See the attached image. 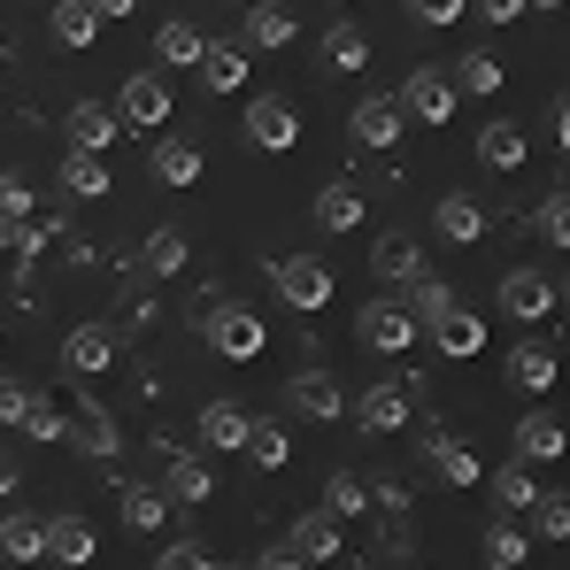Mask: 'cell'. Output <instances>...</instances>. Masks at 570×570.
I'll return each instance as SVG.
<instances>
[{"label":"cell","mask_w":570,"mask_h":570,"mask_svg":"<svg viewBox=\"0 0 570 570\" xmlns=\"http://www.w3.org/2000/svg\"><path fill=\"white\" fill-rule=\"evenodd\" d=\"M355 416H363V432H401V424H409V393H401V385H371V393L355 401Z\"/></svg>","instance_id":"obj_27"},{"label":"cell","mask_w":570,"mask_h":570,"mask_svg":"<svg viewBox=\"0 0 570 570\" xmlns=\"http://www.w3.org/2000/svg\"><path fill=\"white\" fill-rule=\"evenodd\" d=\"M455 94H501V62L485 55V47H471L463 62H455V78H448Z\"/></svg>","instance_id":"obj_39"},{"label":"cell","mask_w":570,"mask_h":570,"mask_svg":"<svg viewBox=\"0 0 570 570\" xmlns=\"http://www.w3.org/2000/svg\"><path fill=\"white\" fill-rule=\"evenodd\" d=\"M524 556H532L524 524H485V563H524Z\"/></svg>","instance_id":"obj_42"},{"label":"cell","mask_w":570,"mask_h":570,"mask_svg":"<svg viewBox=\"0 0 570 570\" xmlns=\"http://www.w3.org/2000/svg\"><path fill=\"white\" fill-rule=\"evenodd\" d=\"M401 308H409L416 324H440V316L455 308V293H448L440 271H416V278H401Z\"/></svg>","instance_id":"obj_19"},{"label":"cell","mask_w":570,"mask_h":570,"mask_svg":"<svg viewBox=\"0 0 570 570\" xmlns=\"http://www.w3.org/2000/svg\"><path fill=\"white\" fill-rule=\"evenodd\" d=\"M55 232H62V216H39V208H31V216H8V224H0V247H16V255L31 263L39 247H55Z\"/></svg>","instance_id":"obj_28"},{"label":"cell","mask_w":570,"mask_h":570,"mask_svg":"<svg viewBox=\"0 0 570 570\" xmlns=\"http://www.w3.org/2000/svg\"><path fill=\"white\" fill-rule=\"evenodd\" d=\"M432 347H440L448 363H471L478 347H485V324H478L471 308H448V316L432 324Z\"/></svg>","instance_id":"obj_18"},{"label":"cell","mask_w":570,"mask_h":570,"mask_svg":"<svg viewBox=\"0 0 570 570\" xmlns=\"http://www.w3.org/2000/svg\"><path fill=\"white\" fill-rule=\"evenodd\" d=\"M55 178H62V193H78V200H100V193L116 186V170L100 155H78V147H70V163H55Z\"/></svg>","instance_id":"obj_23"},{"label":"cell","mask_w":570,"mask_h":570,"mask_svg":"<svg viewBox=\"0 0 570 570\" xmlns=\"http://www.w3.org/2000/svg\"><path fill=\"white\" fill-rule=\"evenodd\" d=\"M424 463L448 478V485H478V478H485V463H478L463 440H432V448H424Z\"/></svg>","instance_id":"obj_30"},{"label":"cell","mask_w":570,"mask_h":570,"mask_svg":"<svg viewBox=\"0 0 570 570\" xmlns=\"http://www.w3.org/2000/svg\"><path fill=\"white\" fill-rule=\"evenodd\" d=\"M47 556L70 563V570H86L100 556V532L86 524V517H47Z\"/></svg>","instance_id":"obj_13"},{"label":"cell","mask_w":570,"mask_h":570,"mask_svg":"<svg viewBox=\"0 0 570 570\" xmlns=\"http://www.w3.org/2000/svg\"><path fill=\"white\" fill-rule=\"evenodd\" d=\"M247 409L239 401H200V448H216V455H239L247 448Z\"/></svg>","instance_id":"obj_12"},{"label":"cell","mask_w":570,"mask_h":570,"mask_svg":"<svg viewBox=\"0 0 570 570\" xmlns=\"http://www.w3.org/2000/svg\"><path fill=\"white\" fill-rule=\"evenodd\" d=\"M324 509H332V517H363V509H371V485L355 471H332L324 478Z\"/></svg>","instance_id":"obj_40"},{"label":"cell","mask_w":570,"mask_h":570,"mask_svg":"<svg viewBox=\"0 0 570 570\" xmlns=\"http://www.w3.org/2000/svg\"><path fill=\"white\" fill-rule=\"evenodd\" d=\"M247 139H255L263 155H285V147H301V108H293L285 94L247 100Z\"/></svg>","instance_id":"obj_3"},{"label":"cell","mask_w":570,"mask_h":570,"mask_svg":"<svg viewBox=\"0 0 570 570\" xmlns=\"http://www.w3.org/2000/svg\"><path fill=\"white\" fill-rule=\"evenodd\" d=\"M401 116H424V124H448L455 116V86H448V70H409L401 78V94H393Z\"/></svg>","instance_id":"obj_7"},{"label":"cell","mask_w":570,"mask_h":570,"mask_svg":"<svg viewBox=\"0 0 570 570\" xmlns=\"http://www.w3.org/2000/svg\"><path fill=\"white\" fill-rule=\"evenodd\" d=\"M47 556V517H0V563H39Z\"/></svg>","instance_id":"obj_21"},{"label":"cell","mask_w":570,"mask_h":570,"mask_svg":"<svg viewBox=\"0 0 570 570\" xmlns=\"http://www.w3.org/2000/svg\"><path fill=\"white\" fill-rule=\"evenodd\" d=\"M463 8H471V0H409V16H416V23H432V31H448Z\"/></svg>","instance_id":"obj_46"},{"label":"cell","mask_w":570,"mask_h":570,"mask_svg":"<svg viewBox=\"0 0 570 570\" xmlns=\"http://www.w3.org/2000/svg\"><path fill=\"white\" fill-rule=\"evenodd\" d=\"M200 332H208V347H216L224 363H255V355H263V316H255V308L216 301V308L200 316Z\"/></svg>","instance_id":"obj_1"},{"label":"cell","mask_w":570,"mask_h":570,"mask_svg":"<svg viewBox=\"0 0 570 570\" xmlns=\"http://www.w3.org/2000/svg\"><path fill=\"white\" fill-rule=\"evenodd\" d=\"M524 8H563V0H524Z\"/></svg>","instance_id":"obj_54"},{"label":"cell","mask_w":570,"mask_h":570,"mask_svg":"<svg viewBox=\"0 0 570 570\" xmlns=\"http://www.w3.org/2000/svg\"><path fill=\"white\" fill-rule=\"evenodd\" d=\"M70 409H78V416H70V432H62V440H78V448H86L94 463H116V448H124V432H116V416L100 409L94 393H78Z\"/></svg>","instance_id":"obj_9"},{"label":"cell","mask_w":570,"mask_h":570,"mask_svg":"<svg viewBox=\"0 0 570 570\" xmlns=\"http://www.w3.org/2000/svg\"><path fill=\"white\" fill-rule=\"evenodd\" d=\"M316 224H324V232H363V193L355 186H324L316 193Z\"/></svg>","instance_id":"obj_31"},{"label":"cell","mask_w":570,"mask_h":570,"mask_svg":"<svg viewBox=\"0 0 570 570\" xmlns=\"http://www.w3.org/2000/svg\"><path fill=\"white\" fill-rule=\"evenodd\" d=\"M193 70H200V86H208V94H239V86H247V70H255V55H247L239 39H208Z\"/></svg>","instance_id":"obj_10"},{"label":"cell","mask_w":570,"mask_h":570,"mask_svg":"<svg viewBox=\"0 0 570 570\" xmlns=\"http://www.w3.org/2000/svg\"><path fill=\"white\" fill-rule=\"evenodd\" d=\"M285 401H293V409H301L308 424H332V416H347V385L332 379V371H293Z\"/></svg>","instance_id":"obj_8"},{"label":"cell","mask_w":570,"mask_h":570,"mask_svg":"<svg viewBox=\"0 0 570 570\" xmlns=\"http://www.w3.org/2000/svg\"><path fill=\"white\" fill-rule=\"evenodd\" d=\"M471 8L485 23H517V16H524V0H471Z\"/></svg>","instance_id":"obj_50"},{"label":"cell","mask_w":570,"mask_h":570,"mask_svg":"<svg viewBox=\"0 0 570 570\" xmlns=\"http://www.w3.org/2000/svg\"><path fill=\"white\" fill-rule=\"evenodd\" d=\"M556 371H563L556 347H509V385H517V393H548Z\"/></svg>","instance_id":"obj_26"},{"label":"cell","mask_w":570,"mask_h":570,"mask_svg":"<svg viewBox=\"0 0 570 570\" xmlns=\"http://www.w3.org/2000/svg\"><path fill=\"white\" fill-rule=\"evenodd\" d=\"M493 501H501V509H532V501H540L532 463H501V471H493Z\"/></svg>","instance_id":"obj_38"},{"label":"cell","mask_w":570,"mask_h":570,"mask_svg":"<svg viewBox=\"0 0 570 570\" xmlns=\"http://www.w3.org/2000/svg\"><path fill=\"white\" fill-rule=\"evenodd\" d=\"M208 493H216V478L200 471V455H170V471H163V501H208Z\"/></svg>","instance_id":"obj_29"},{"label":"cell","mask_w":570,"mask_h":570,"mask_svg":"<svg viewBox=\"0 0 570 570\" xmlns=\"http://www.w3.org/2000/svg\"><path fill=\"white\" fill-rule=\"evenodd\" d=\"M8 485H16V463H8V455H0V493H8Z\"/></svg>","instance_id":"obj_53"},{"label":"cell","mask_w":570,"mask_h":570,"mask_svg":"<svg viewBox=\"0 0 570 570\" xmlns=\"http://www.w3.org/2000/svg\"><path fill=\"white\" fill-rule=\"evenodd\" d=\"M155 570H216V563H208V548L178 540V548H163V556H155Z\"/></svg>","instance_id":"obj_47"},{"label":"cell","mask_w":570,"mask_h":570,"mask_svg":"<svg viewBox=\"0 0 570 570\" xmlns=\"http://www.w3.org/2000/svg\"><path fill=\"white\" fill-rule=\"evenodd\" d=\"M100 39V16L86 0H55V47H94Z\"/></svg>","instance_id":"obj_35"},{"label":"cell","mask_w":570,"mask_h":570,"mask_svg":"<svg viewBox=\"0 0 570 570\" xmlns=\"http://www.w3.org/2000/svg\"><path fill=\"white\" fill-rule=\"evenodd\" d=\"M23 409H31V385H23V379H0V424H23Z\"/></svg>","instance_id":"obj_48"},{"label":"cell","mask_w":570,"mask_h":570,"mask_svg":"<svg viewBox=\"0 0 570 570\" xmlns=\"http://www.w3.org/2000/svg\"><path fill=\"white\" fill-rule=\"evenodd\" d=\"M8 216H31V186H23L16 170L0 178V224H8Z\"/></svg>","instance_id":"obj_49"},{"label":"cell","mask_w":570,"mask_h":570,"mask_svg":"<svg viewBox=\"0 0 570 570\" xmlns=\"http://www.w3.org/2000/svg\"><path fill=\"white\" fill-rule=\"evenodd\" d=\"M155 178H163V186H193V178H200V147L163 139V147H155Z\"/></svg>","instance_id":"obj_37"},{"label":"cell","mask_w":570,"mask_h":570,"mask_svg":"<svg viewBox=\"0 0 570 570\" xmlns=\"http://www.w3.org/2000/svg\"><path fill=\"white\" fill-rule=\"evenodd\" d=\"M556 455H563V424L548 409L517 416V463H556Z\"/></svg>","instance_id":"obj_20"},{"label":"cell","mask_w":570,"mask_h":570,"mask_svg":"<svg viewBox=\"0 0 570 570\" xmlns=\"http://www.w3.org/2000/svg\"><path fill=\"white\" fill-rule=\"evenodd\" d=\"M116 124H124V131H163V124H170V86H163L155 70L124 78V94H116Z\"/></svg>","instance_id":"obj_2"},{"label":"cell","mask_w":570,"mask_h":570,"mask_svg":"<svg viewBox=\"0 0 570 570\" xmlns=\"http://www.w3.org/2000/svg\"><path fill=\"white\" fill-rule=\"evenodd\" d=\"M401 124H409V116L393 108V94L363 100V108L347 116V131H355V147H393V139H401Z\"/></svg>","instance_id":"obj_17"},{"label":"cell","mask_w":570,"mask_h":570,"mask_svg":"<svg viewBox=\"0 0 570 570\" xmlns=\"http://www.w3.org/2000/svg\"><path fill=\"white\" fill-rule=\"evenodd\" d=\"M485 570H524V563H485Z\"/></svg>","instance_id":"obj_55"},{"label":"cell","mask_w":570,"mask_h":570,"mask_svg":"<svg viewBox=\"0 0 570 570\" xmlns=\"http://www.w3.org/2000/svg\"><path fill=\"white\" fill-rule=\"evenodd\" d=\"M23 432H31V440H62V432H70V416H62L55 401H39V393H31V409H23Z\"/></svg>","instance_id":"obj_45"},{"label":"cell","mask_w":570,"mask_h":570,"mask_svg":"<svg viewBox=\"0 0 570 570\" xmlns=\"http://www.w3.org/2000/svg\"><path fill=\"white\" fill-rule=\"evenodd\" d=\"M186 232H170V224H163V232H147V247H139V263H131V271H147V278H178V271H186Z\"/></svg>","instance_id":"obj_22"},{"label":"cell","mask_w":570,"mask_h":570,"mask_svg":"<svg viewBox=\"0 0 570 570\" xmlns=\"http://www.w3.org/2000/svg\"><path fill=\"white\" fill-rule=\"evenodd\" d=\"M478 163H485V170H517V163H524V131H517V124H485V131H478Z\"/></svg>","instance_id":"obj_33"},{"label":"cell","mask_w":570,"mask_h":570,"mask_svg":"<svg viewBox=\"0 0 570 570\" xmlns=\"http://www.w3.org/2000/svg\"><path fill=\"white\" fill-rule=\"evenodd\" d=\"M124 524H131V532H163V524H170L163 485H124Z\"/></svg>","instance_id":"obj_34"},{"label":"cell","mask_w":570,"mask_h":570,"mask_svg":"<svg viewBox=\"0 0 570 570\" xmlns=\"http://www.w3.org/2000/svg\"><path fill=\"white\" fill-rule=\"evenodd\" d=\"M532 532H540V540H570V501L563 493H540V501H532Z\"/></svg>","instance_id":"obj_43"},{"label":"cell","mask_w":570,"mask_h":570,"mask_svg":"<svg viewBox=\"0 0 570 570\" xmlns=\"http://www.w3.org/2000/svg\"><path fill=\"white\" fill-rule=\"evenodd\" d=\"M285 548H293L301 563H332V556H340V517H332V509H308V517L293 524Z\"/></svg>","instance_id":"obj_16"},{"label":"cell","mask_w":570,"mask_h":570,"mask_svg":"<svg viewBox=\"0 0 570 570\" xmlns=\"http://www.w3.org/2000/svg\"><path fill=\"white\" fill-rule=\"evenodd\" d=\"M62 131H70V147H78V155H108V147H116V131H124V124H116V108H100V100H78V108H70V124H62Z\"/></svg>","instance_id":"obj_14"},{"label":"cell","mask_w":570,"mask_h":570,"mask_svg":"<svg viewBox=\"0 0 570 570\" xmlns=\"http://www.w3.org/2000/svg\"><path fill=\"white\" fill-rule=\"evenodd\" d=\"M200 47H208V39H200L193 23H178V16H170V23L155 31V55H163L170 70H193V62H200Z\"/></svg>","instance_id":"obj_36"},{"label":"cell","mask_w":570,"mask_h":570,"mask_svg":"<svg viewBox=\"0 0 570 570\" xmlns=\"http://www.w3.org/2000/svg\"><path fill=\"white\" fill-rule=\"evenodd\" d=\"M86 8H94L100 23H108V16H116V23H124V16H131V8H139V0H86Z\"/></svg>","instance_id":"obj_52"},{"label":"cell","mask_w":570,"mask_h":570,"mask_svg":"<svg viewBox=\"0 0 570 570\" xmlns=\"http://www.w3.org/2000/svg\"><path fill=\"white\" fill-rule=\"evenodd\" d=\"M548 308H556V278H548V271H509V278H501V316L540 324Z\"/></svg>","instance_id":"obj_11"},{"label":"cell","mask_w":570,"mask_h":570,"mask_svg":"<svg viewBox=\"0 0 570 570\" xmlns=\"http://www.w3.org/2000/svg\"><path fill=\"white\" fill-rule=\"evenodd\" d=\"M255 570H316V563H301V556H293V548H285V540H278V548H271V556H263V563H255Z\"/></svg>","instance_id":"obj_51"},{"label":"cell","mask_w":570,"mask_h":570,"mask_svg":"<svg viewBox=\"0 0 570 570\" xmlns=\"http://www.w3.org/2000/svg\"><path fill=\"white\" fill-rule=\"evenodd\" d=\"M371 271H379V278H416V271H424V247H416V239H409V232H385L379 247H371Z\"/></svg>","instance_id":"obj_25"},{"label":"cell","mask_w":570,"mask_h":570,"mask_svg":"<svg viewBox=\"0 0 570 570\" xmlns=\"http://www.w3.org/2000/svg\"><path fill=\"white\" fill-rule=\"evenodd\" d=\"M324 62H332V70H363V62H371V39H363V23H347V16H340V23L324 31Z\"/></svg>","instance_id":"obj_32"},{"label":"cell","mask_w":570,"mask_h":570,"mask_svg":"<svg viewBox=\"0 0 570 570\" xmlns=\"http://www.w3.org/2000/svg\"><path fill=\"white\" fill-rule=\"evenodd\" d=\"M432 224H440L448 247H478V239H485V208H478L471 193H448V200L432 208Z\"/></svg>","instance_id":"obj_15"},{"label":"cell","mask_w":570,"mask_h":570,"mask_svg":"<svg viewBox=\"0 0 570 570\" xmlns=\"http://www.w3.org/2000/svg\"><path fill=\"white\" fill-rule=\"evenodd\" d=\"M116 355H124L116 324H78V332L62 340V371H70V379H100V371H116Z\"/></svg>","instance_id":"obj_6"},{"label":"cell","mask_w":570,"mask_h":570,"mask_svg":"<svg viewBox=\"0 0 570 570\" xmlns=\"http://www.w3.org/2000/svg\"><path fill=\"white\" fill-rule=\"evenodd\" d=\"M247 455H255L263 471H285V455H293V440H285V424H247Z\"/></svg>","instance_id":"obj_41"},{"label":"cell","mask_w":570,"mask_h":570,"mask_svg":"<svg viewBox=\"0 0 570 570\" xmlns=\"http://www.w3.org/2000/svg\"><path fill=\"white\" fill-rule=\"evenodd\" d=\"M355 340H363L371 355H401V347H416V316H409L401 301H371V308L355 316Z\"/></svg>","instance_id":"obj_5"},{"label":"cell","mask_w":570,"mask_h":570,"mask_svg":"<svg viewBox=\"0 0 570 570\" xmlns=\"http://www.w3.org/2000/svg\"><path fill=\"white\" fill-rule=\"evenodd\" d=\"M532 232H540L548 247H563V239H570V193H548V200H540V216H532Z\"/></svg>","instance_id":"obj_44"},{"label":"cell","mask_w":570,"mask_h":570,"mask_svg":"<svg viewBox=\"0 0 570 570\" xmlns=\"http://www.w3.org/2000/svg\"><path fill=\"white\" fill-rule=\"evenodd\" d=\"M278 47H293V16H285L278 0L247 8V55H278Z\"/></svg>","instance_id":"obj_24"},{"label":"cell","mask_w":570,"mask_h":570,"mask_svg":"<svg viewBox=\"0 0 570 570\" xmlns=\"http://www.w3.org/2000/svg\"><path fill=\"white\" fill-rule=\"evenodd\" d=\"M271 278H278V293L293 301V308H308V316L332 301V263H316V255H278Z\"/></svg>","instance_id":"obj_4"}]
</instances>
